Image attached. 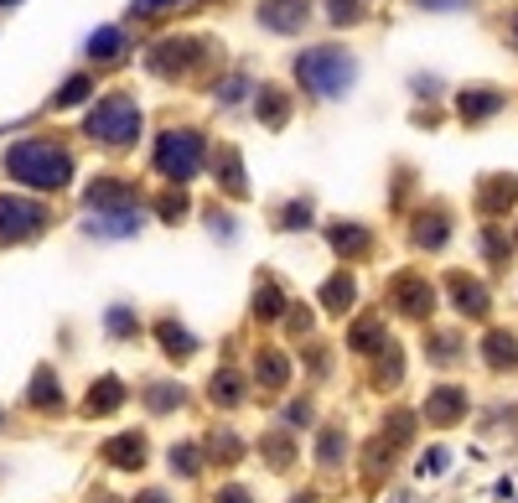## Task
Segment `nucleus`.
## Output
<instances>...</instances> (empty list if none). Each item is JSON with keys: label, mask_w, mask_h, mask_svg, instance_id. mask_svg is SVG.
Segmentation results:
<instances>
[{"label": "nucleus", "mask_w": 518, "mask_h": 503, "mask_svg": "<svg viewBox=\"0 0 518 503\" xmlns=\"http://www.w3.org/2000/svg\"><path fill=\"white\" fill-rule=\"evenodd\" d=\"M5 172L26 187H67L73 177V156L52 141H16L5 151Z\"/></svg>", "instance_id": "f257e3e1"}, {"label": "nucleus", "mask_w": 518, "mask_h": 503, "mask_svg": "<svg viewBox=\"0 0 518 503\" xmlns=\"http://www.w3.org/2000/svg\"><path fill=\"white\" fill-rule=\"evenodd\" d=\"M295 79L306 83L311 94L337 99L342 89H353L357 63L342 47H311V52H301V58H295Z\"/></svg>", "instance_id": "f03ea898"}, {"label": "nucleus", "mask_w": 518, "mask_h": 503, "mask_svg": "<svg viewBox=\"0 0 518 503\" xmlns=\"http://www.w3.org/2000/svg\"><path fill=\"white\" fill-rule=\"evenodd\" d=\"M88 135H98L104 146H125L140 135V110H135V99L130 94H104L88 114Z\"/></svg>", "instance_id": "7ed1b4c3"}, {"label": "nucleus", "mask_w": 518, "mask_h": 503, "mask_svg": "<svg viewBox=\"0 0 518 503\" xmlns=\"http://www.w3.org/2000/svg\"><path fill=\"white\" fill-rule=\"evenodd\" d=\"M197 166H202V135L197 131L161 135V146H156V172H161L166 182H192Z\"/></svg>", "instance_id": "20e7f679"}, {"label": "nucleus", "mask_w": 518, "mask_h": 503, "mask_svg": "<svg viewBox=\"0 0 518 503\" xmlns=\"http://www.w3.org/2000/svg\"><path fill=\"white\" fill-rule=\"evenodd\" d=\"M47 224V208L42 203H26V197H0V239H32L36 228Z\"/></svg>", "instance_id": "39448f33"}, {"label": "nucleus", "mask_w": 518, "mask_h": 503, "mask_svg": "<svg viewBox=\"0 0 518 503\" xmlns=\"http://www.w3.org/2000/svg\"><path fill=\"white\" fill-rule=\"evenodd\" d=\"M306 0H264L259 5V21L270 26V32H301L306 26Z\"/></svg>", "instance_id": "423d86ee"}, {"label": "nucleus", "mask_w": 518, "mask_h": 503, "mask_svg": "<svg viewBox=\"0 0 518 503\" xmlns=\"http://www.w3.org/2000/svg\"><path fill=\"white\" fill-rule=\"evenodd\" d=\"M394 301H399V311H405V317H430V307H436V291H430V280L399 276V280H394Z\"/></svg>", "instance_id": "0eeeda50"}, {"label": "nucleus", "mask_w": 518, "mask_h": 503, "mask_svg": "<svg viewBox=\"0 0 518 503\" xmlns=\"http://www.w3.org/2000/svg\"><path fill=\"white\" fill-rule=\"evenodd\" d=\"M461 410H467V390H456V384H446V390H436L430 400H425V421L451 425V421H461Z\"/></svg>", "instance_id": "6e6552de"}, {"label": "nucleus", "mask_w": 518, "mask_h": 503, "mask_svg": "<svg viewBox=\"0 0 518 503\" xmlns=\"http://www.w3.org/2000/svg\"><path fill=\"white\" fill-rule=\"evenodd\" d=\"M104 462H109V467H140V462H146V441L135 436V431H130V436H114L109 446H104Z\"/></svg>", "instance_id": "1a4fd4ad"}, {"label": "nucleus", "mask_w": 518, "mask_h": 503, "mask_svg": "<svg viewBox=\"0 0 518 503\" xmlns=\"http://www.w3.org/2000/svg\"><path fill=\"white\" fill-rule=\"evenodd\" d=\"M119 400H125V384H119V379H98L94 390H88V400H83V410H88V415H114Z\"/></svg>", "instance_id": "9d476101"}, {"label": "nucleus", "mask_w": 518, "mask_h": 503, "mask_svg": "<svg viewBox=\"0 0 518 503\" xmlns=\"http://www.w3.org/2000/svg\"><path fill=\"white\" fill-rule=\"evenodd\" d=\"M451 296H456V307L467 311V317H487V291L477 286V280L451 276Z\"/></svg>", "instance_id": "9b49d317"}, {"label": "nucleus", "mask_w": 518, "mask_h": 503, "mask_svg": "<svg viewBox=\"0 0 518 503\" xmlns=\"http://www.w3.org/2000/svg\"><path fill=\"white\" fill-rule=\"evenodd\" d=\"M502 110V94L498 89H471V94H461V120H487V114Z\"/></svg>", "instance_id": "f8f14e48"}, {"label": "nucleus", "mask_w": 518, "mask_h": 503, "mask_svg": "<svg viewBox=\"0 0 518 503\" xmlns=\"http://www.w3.org/2000/svg\"><path fill=\"white\" fill-rule=\"evenodd\" d=\"M326 239H332V249H337V255H363V249H368V228L332 224V228H326Z\"/></svg>", "instance_id": "ddd939ff"}, {"label": "nucleus", "mask_w": 518, "mask_h": 503, "mask_svg": "<svg viewBox=\"0 0 518 503\" xmlns=\"http://www.w3.org/2000/svg\"><path fill=\"white\" fill-rule=\"evenodd\" d=\"M88 228H94V234H135V228H140V213H135V208L94 213V218H88Z\"/></svg>", "instance_id": "4468645a"}, {"label": "nucleus", "mask_w": 518, "mask_h": 503, "mask_svg": "<svg viewBox=\"0 0 518 503\" xmlns=\"http://www.w3.org/2000/svg\"><path fill=\"white\" fill-rule=\"evenodd\" d=\"M487 363H492V369H513L518 363V338L513 332H487Z\"/></svg>", "instance_id": "2eb2a0df"}, {"label": "nucleus", "mask_w": 518, "mask_h": 503, "mask_svg": "<svg viewBox=\"0 0 518 503\" xmlns=\"http://www.w3.org/2000/svg\"><path fill=\"white\" fill-rule=\"evenodd\" d=\"M119 47H125V32H119V26H104V32L88 37V58H104V63H109V58H119Z\"/></svg>", "instance_id": "dca6fc26"}, {"label": "nucleus", "mask_w": 518, "mask_h": 503, "mask_svg": "<svg viewBox=\"0 0 518 503\" xmlns=\"http://www.w3.org/2000/svg\"><path fill=\"white\" fill-rule=\"evenodd\" d=\"M326 311H347L353 307V276H332L326 280V291H322Z\"/></svg>", "instance_id": "f3484780"}, {"label": "nucleus", "mask_w": 518, "mask_h": 503, "mask_svg": "<svg viewBox=\"0 0 518 503\" xmlns=\"http://www.w3.org/2000/svg\"><path fill=\"white\" fill-rule=\"evenodd\" d=\"M57 400H63V390H57V379H52L47 369H36V384H32V405L36 410H57Z\"/></svg>", "instance_id": "a211bd4d"}, {"label": "nucleus", "mask_w": 518, "mask_h": 503, "mask_svg": "<svg viewBox=\"0 0 518 503\" xmlns=\"http://www.w3.org/2000/svg\"><path fill=\"white\" fill-rule=\"evenodd\" d=\"M161 342H166V353H171V358H187V353L197 348V342L187 338V332H181L177 322H161Z\"/></svg>", "instance_id": "6ab92c4d"}, {"label": "nucleus", "mask_w": 518, "mask_h": 503, "mask_svg": "<svg viewBox=\"0 0 518 503\" xmlns=\"http://www.w3.org/2000/svg\"><path fill=\"white\" fill-rule=\"evenodd\" d=\"M259 369H264V373H259V379H264V390H280V384H285V358H280V353H264V358H259Z\"/></svg>", "instance_id": "aec40b11"}, {"label": "nucleus", "mask_w": 518, "mask_h": 503, "mask_svg": "<svg viewBox=\"0 0 518 503\" xmlns=\"http://www.w3.org/2000/svg\"><path fill=\"white\" fill-rule=\"evenodd\" d=\"M212 400H223V405H239V400H243L239 379H233V373H218V379H212Z\"/></svg>", "instance_id": "412c9836"}, {"label": "nucleus", "mask_w": 518, "mask_h": 503, "mask_svg": "<svg viewBox=\"0 0 518 503\" xmlns=\"http://www.w3.org/2000/svg\"><path fill=\"white\" fill-rule=\"evenodd\" d=\"M378 342H384V327H378V322H357L353 348H363V353H368V348H378Z\"/></svg>", "instance_id": "4be33fe9"}, {"label": "nucleus", "mask_w": 518, "mask_h": 503, "mask_svg": "<svg viewBox=\"0 0 518 503\" xmlns=\"http://www.w3.org/2000/svg\"><path fill=\"white\" fill-rule=\"evenodd\" d=\"M146 400H150V410H171V405H181V390H171V384H156Z\"/></svg>", "instance_id": "5701e85b"}, {"label": "nucleus", "mask_w": 518, "mask_h": 503, "mask_svg": "<svg viewBox=\"0 0 518 503\" xmlns=\"http://www.w3.org/2000/svg\"><path fill=\"white\" fill-rule=\"evenodd\" d=\"M197 446H171V467H177L181 472V477H192V472H197Z\"/></svg>", "instance_id": "b1692460"}, {"label": "nucleus", "mask_w": 518, "mask_h": 503, "mask_svg": "<svg viewBox=\"0 0 518 503\" xmlns=\"http://www.w3.org/2000/svg\"><path fill=\"white\" fill-rule=\"evenodd\" d=\"M78 99H88V79H67L63 94H57V104L67 110V104H78Z\"/></svg>", "instance_id": "393cba45"}, {"label": "nucleus", "mask_w": 518, "mask_h": 503, "mask_svg": "<svg viewBox=\"0 0 518 503\" xmlns=\"http://www.w3.org/2000/svg\"><path fill=\"white\" fill-rule=\"evenodd\" d=\"M264 120H270V125L285 120V99H280V89H264Z\"/></svg>", "instance_id": "a878e982"}, {"label": "nucleus", "mask_w": 518, "mask_h": 503, "mask_svg": "<svg viewBox=\"0 0 518 503\" xmlns=\"http://www.w3.org/2000/svg\"><path fill=\"white\" fill-rule=\"evenodd\" d=\"M109 332H114V338H130V332H135V317H130L125 307H114L109 311Z\"/></svg>", "instance_id": "bb28decb"}, {"label": "nucleus", "mask_w": 518, "mask_h": 503, "mask_svg": "<svg viewBox=\"0 0 518 503\" xmlns=\"http://www.w3.org/2000/svg\"><path fill=\"white\" fill-rule=\"evenodd\" d=\"M337 452H342V436H337V431H326V436H322V462H326V467L337 462Z\"/></svg>", "instance_id": "cd10ccee"}, {"label": "nucleus", "mask_w": 518, "mask_h": 503, "mask_svg": "<svg viewBox=\"0 0 518 503\" xmlns=\"http://www.w3.org/2000/svg\"><path fill=\"white\" fill-rule=\"evenodd\" d=\"M254 311H264V317H275V311H280V296L270 291V286H264V291H259V301H254Z\"/></svg>", "instance_id": "c85d7f7f"}, {"label": "nucleus", "mask_w": 518, "mask_h": 503, "mask_svg": "<svg viewBox=\"0 0 518 503\" xmlns=\"http://www.w3.org/2000/svg\"><path fill=\"white\" fill-rule=\"evenodd\" d=\"M332 21H357V0H332Z\"/></svg>", "instance_id": "c756f323"}, {"label": "nucleus", "mask_w": 518, "mask_h": 503, "mask_svg": "<svg viewBox=\"0 0 518 503\" xmlns=\"http://www.w3.org/2000/svg\"><path fill=\"white\" fill-rule=\"evenodd\" d=\"M218 503H249V493H243V487H223V493H218Z\"/></svg>", "instance_id": "7c9ffc66"}, {"label": "nucleus", "mask_w": 518, "mask_h": 503, "mask_svg": "<svg viewBox=\"0 0 518 503\" xmlns=\"http://www.w3.org/2000/svg\"><path fill=\"white\" fill-rule=\"evenodd\" d=\"M135 503H166L161 493H146V498H135Z\"/></svg>", "instance_id": "2f4dec72"}, {"label": "nucleus", "mask_w": 518, "mask_h": 503, "mask_svg": "<svg viewBox=\"0 0 518 503\" xmlns=\"http://www.w3.org/2000/svg\"><path fill=\"white\" fill-rule=\"evenodd\" d=\"M513 42H518V26H513Z\"/></svg>", "instance_id": "473e14b6"}]
</instances>
